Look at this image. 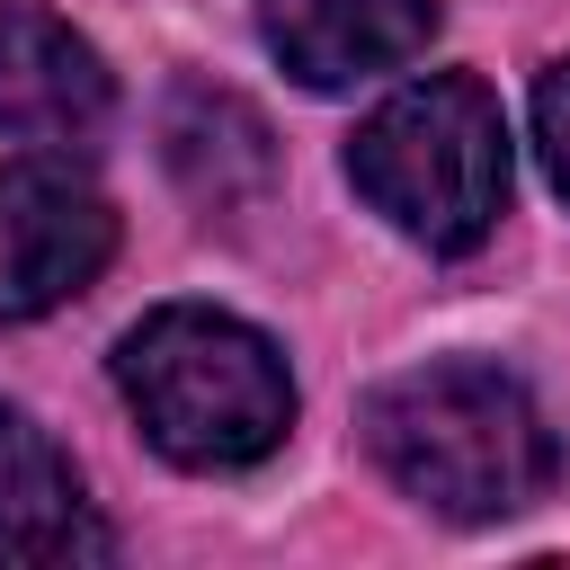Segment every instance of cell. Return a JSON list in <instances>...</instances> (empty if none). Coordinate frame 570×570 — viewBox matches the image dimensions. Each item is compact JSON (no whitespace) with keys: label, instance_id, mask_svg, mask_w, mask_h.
I'll list each match as a JSON object with an SVG mask.
<instances>
[{"label":"cell","instance_id":"1","mask_svg":"<svg viewBox=\"0 0 570 570\" xmlns=\"http://www.w3.org/2000/svg\"><path fill=\"white\" fill-rule=\"evenodd\" d=\"M365 445L374 463L436 517L454 525H490L517 517L552 490L561 472V436L534 410V392L499 365H419L392 374L365 401Z\"/></svg>","mask_w":570,"mask_h":570},{"label":"cell","instance_id":"2","mask_svg":"<svg viewBox=\"0 0 570 570\" xmlns=\"http://www.w3.org/2000/svg\"><path fill=\"white\" fill-rule=\"evenodd\" d=\"M116 383H125L142 436L187 472H240V463L276 454L294 428L285 356L249 321L205 312V303H160L142 330H125Z\"/></svg>","mask_w":570,"mask_h":570},{"label":"cell","instance_id":"3","mask_svg":"<svg viewBox=\"0 0 570 570\" xmlns=\"http://www.w3.org/2000/svg\"><path fill=\"white\" fill-rule=\"evenodd\" d=\"M347 178L419 249L454 258V249L490 240V223L508 205V125H499V98L472 71L410 80L401 98H383L356 125Z\"/></svg>","mask_w":570,"mask_h":570},{"label":"cell","instance_id":"4","mask_svg":"<svg viewBox=\"0 0 570 570\" xmlns=\"http://www.w3.org/2000/svg\"><path fill=\"white\" fill-rule=\"evenodd\" d=\"M116 249V214L98 187L45 160L0 169V321H36L71 303Z\"/></svg>","mask_w":570,"mask_h":570},{"label":"cell","instance_id":"5","mask_svg":"<svg viewBox=\"0 0 570 570\" xmlns=\"http://www.w3.org/2000/svg\"><path fill=\"white\" fill-rule=\"evenodd\" d=\"M116 107V80L89 36H71L45 0H0V134L80 142Z\"/></svg>","mask_w":570,"mask_h":570},{"label":"cell","instance_id":"6","mask_svg":"<svg viewBox=\"0 0 570 570\" xmlns=\"http://www.w3.org/2000/svg\"><path fill=\"white\" fill-rule=\"evenodd\" d=\"M258 27L303 89H356L428 53L436 0H258Z\"/></svg>","mask_w":570,"mask_h":570},{"label":"cell","instance_id":"7","mask_svg":"<svg viewBox=\"0 0 570 570\" xmlns=\"http://www.w3.org/2000/svg\"><path fill=\"white\" fill-rule=\"evenodd\" d=\"M107 552L116 534L89 517L62 445L27 410H0V561H107Z\"/></svg>","mask_w":570,"mask_h":570},{"label":"cell","instance_id":"8","mask_svg":"<svg viewBox=\"0 0 570 570\" xmlns=\"http://www.w3.org/2000/svg\"><path fill=\"white\" fill-rule=\"evenodd\" d=\"M160 142H169V169L187 178V196H196V205H223V214L249 205V196H267V178H276L267 116H258L249 98H232V89H205V80H187V89L169 98Z\"/></svg>","mask_w":570,"mask_h":570},{"label":"cell","instance_id":"9","mask_svg":"<svg viewBox=\"0 0 570 570\" xmlns=\"http://www.w3.org/2000/svg\"><path fill=\"white\" fill-rule=\"evenodd\" d=\"M534 151H543L552 187L570 196V62H552V71L534 80Z\"/></svg>","mask_w":570,"mask_h":570}]
</instances>
